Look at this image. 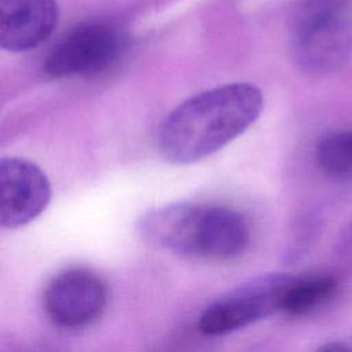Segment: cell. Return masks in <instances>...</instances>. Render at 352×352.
<instances>
[{
	"mask_svg": "<svg viewBox=\"0 0 352 352\" xmlns=\"http://www.w3.org/2000/svg\"><path fill=\"white\" fill-rule=\"evenodd\" d=\"M263 94L252 82L199 92L170 111L158 131L161 155L176 165L198 162L241 136L260 116Z\"/></svg>",
	"mask_w": 352,
	"mask_h": 352,
	"instance_id": "1",
	"label": "cell"
},
{
	"mask_svg": "<svg viewBox=\"0 0 352 352\" xmlns=\"http://www.w3.org/2000/svg\"><path fill=\"white\" fill-rule=\"evenodd\" d=\"M290 51L302 73L333 74L352 58V22L345 11L302 0L293 15Z\"/></svg>",
	"mask_w": 352,
	"mask_h": 352,
	"instance_id": "2",
	"label": "cell"
},
{
	"mask_svg": "<svg viewBox=\"0 0 352 352\" xmlns=\"http://www.w3.org/2000/svg\"><path fill=\"white\" fill-rule=\"evenodd\" d=\"M296 275L270 272L254 276L209 304L198 318L206 336H224L282 311Z\"/></svg>",
	"mask_w": 352,
	"mask_h": 352,
	"instance_id": "3",
	"label": "cell"
},
{
	"mask_svg": "<svg viewBox=\"0 0 352 352\" xmlns=\"http://www.w3.org/2000/svg\"><path fill=\"white\" fill-rule=\"evenodd\" d=\"M125 47L126 37L114 23L85 22L72 29L54 45L43 70L55 78L95 74L117 62Z\"/></svg>",
	"mask_w": 352,
	"mask_h": 352,
	"instance_id": "4",
	"label": "cell"
},
{
	"mask_svg": "<svg viewBox=\"0 0 352 352\" xmlns=\"http://www.w3.org/2000/svg\"><path fill=\"white\" fill-rule=\"evenodd\" d=\"M107 302L103 279L87 268H69L47 286L44 307L51 320L63 327H80L100 316Z\"/></svg>",
	"mask_w": 352,
	"mask_h": 352,
	"instance_id": "5",
	"label": "cell"
},
{
	"mask_svg": "<svg viewBox=\"0 0 352 352\" xmlns=\"http://www.w3.org/2000/svg\"><path fill=\"white\" fill-rule=\"evenodd\" d=\"M0 224L19 228L37 219L51 201L47 175L34 162L16 157L0 161Z\"/></svg>",
	"mask_w": 352,
	"mask_h": 352,
	"instance_id": "6",
	"label": "cell"
},
{
	"mask_svg": "<svg viewBox=\"0 0 352 352\" xmlns=\"http://www.w3.org/2000/svg\"><path fill=\"white\" fill-rule=\"evenodd\" d=\"M205 205L173 202L146 212L138 221L143 241L186 257H199Z\"/></svg>",
	"mask_w": 352,
	"mask_h": 352,
	"instance_id": "7",
	"label": "cell"
},
{
	"mask_svg": "<svg viewBox=\"0 0 352 352\" xmlns=\"http://www.w3.org/2000/svg\"><path fill=\"white\" fill-rule=\"evenodd\" d=\"M56 0H0V45L23 52L43 44L56 28Z\"/></svg>",
	"mask_w": 352,
	"mask_h": 352,
	"instance_id": "8",
	"label": "cell"
},
{
	"mask_svg": "<svg viewBox=\"0 0 352 352\" xmlns=\"http://www.w3.org/2000/svg\"><path fill=\"white\" fill-rule=\"evenodd\" d=\"M249 239L248 221L239 212L220 205L205 206L199 258L238 257L246 250Z\"/></svg>",
	"mask_w": 352,
	"mask_h": 352,
	"instance_id": "9",
	"label": "cell"
},
{
	"mask_svg": "<svg viewBox=\"0 0 352 352\" xmlns=\"http://www.w3.org/2000/svg\"><path fill=\"white\" fill-rule=\"evenodd\" d=\"M338 287V280L330 274H308L294 276L285 297L282 311L292 316H304L323 307Z\"/></svg>",
	"mask_w": 352,
	"mask_h": 352,
	"instance_id": "10",
	"label": "cell"
},
{
	"mask_svg": "<svg viewBox=\"0 0 352 352\" xmlns=\"http://www.w3.org/2000/svg\"><path fill=\"white\" fill-rule=\"evenodd\" d=\"M316 161L327 176L352 179V129L324 133L316 144Z\"/></svg>",
	"mask_w": 352,
	"mask_h": 352,
	"instance_id": "11",
	"label": "cell"
},
{
	"mask_svg": "<svg viewBox=\"0 0 352 352\" xmlns=\"http://www.w3.org/2000/svg\"><path fill=\"white\" fill-rule=\"evenodd\" d=\"M318 349L319 351H326V352H345V351H352V346L348 345L346 342H342V341H337V342L331 341V342L323 344Z\"/></svg>",
	"mask_w": 352,
	"mask_h": 352,
	"instance_id": "12",
	"label": "cell"
},
{
	"mask_svg": "<svg viewBox=\"0 0 352 352\" xmlns=\"http://www.w3.org/2000/svg\"><path fill=\"white\" fill-rule=\"evenodd\" d=\"M345 236H346L348 241L352 242V221L349 223V226H348V228H346V231H345Z\"/></svg>",
	"mask_w": 352,
	"mask_h": 352,
	"instance_id": "13",
	"label": "cell"
}]
</instances>
